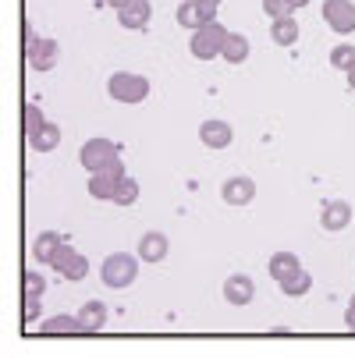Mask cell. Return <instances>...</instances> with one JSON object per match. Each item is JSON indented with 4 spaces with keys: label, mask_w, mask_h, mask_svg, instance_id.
Segmentation results:
<instances>
[{
    "label": "cell",
    "mask_w": 355,
    "mask_h": 358,
    "mask_svg": "<svg viewBox=\"0 0 355 358\" xmlns=\"http://www.w3.org/2000/svg\"><path fill=\"white\" fill-rule=\"evenodd\" d=\"M135 277H139V255H128V252L107 255L104 266H99V280H104V287H111V291L132 287Z\"/></svg>",
    "instance_id": "cell-1"
},
{
    "label": "cell",
    "mask_w": 355,
    "mask_h": 358,
    "mask_svg": "<svg viewBox=\"0 0 355 358\" xmlns=\"http://www.w3.org/2000/svg\"><path fill=\"white\" fill-rule=\"evenodd\" d=\"M107 96L118 99V103H142V99L149 96V78L146 75H135V71H114L107 78Z\"/></svg>",
    "instance_id": "cell-2"
},
{
    "label": "cell",
    "mask_w": 355,
    "mask_h": 358,
    "mask_svg": "<svg viewBox=\"0 0 355 358\" xmlns=\"http://www.w3.org/2000/svg\"><path fill=\"white\" fill-rule=\"evenodd\" d=\"M224 39H228V29H224L221 22H207V25H199V29L192 32L188 50H192L195 61H214V57H221Z\"/></svg>",
    "instance_id": "cell-3"
},
{
    "label": "cell",
    "mask_w": 355,
    "mask_h": 358,
    "mask_svg": "<svg viewBox=\"0 0 355 358\" xmlns=\"http://www.w3.org/2000/svg\"><path fill=\"white\" fill-rule=\"evenodd\" d=\"M121 157V149H118V142H111V138H104V135H96V138H85L82 142V149H78V164L92 174V171H104L111 160H118Z\"/></svg>",
    "instance_id": "cell-4"
},
{
    "label": "cell",
    "mask_w": 355,
    "mask_h": 358,
    "mask_svg": "<svg viewBox=\"0 0 355 358\" xmlns=\"http://www.w3.org/2000/svg\"><path fill=\"white\" fill-rule=\"evenodd\" d=\"M125 178H128V174H125V164H121V157H118V160H111L104 171H92V174H89V195L99 199V202H114L118 185H121Z\"/></svg>",
    "instance_id": "cell-5"
},
{
    "label": "cell",
    "mask_w": 355,
    "mask_h": 358,
    "mask_svg": "<svg viewBox=\"0 0 355 358\" xmlns=\"http://www.w3.org/2000/svg\"><path fill=\"white\" fill-rule=\"evenodd\" d=\"M25 57H29V68L50 71V68H57V61H61V46H57V39H43V36L25 29Z\"/></svg>",
    "instance_id": "cell-6"
},
{
    "label": "cell",
    "mask_w": 355,
    "mask_h": 358,
    "mask_svg": "<svg viewBox=\"0 0 355 358\" xmlns=\"http://www.w3.org/2000/svg\"><path fill=\"white\" fill-rule=\"evenodd\" d=\"M50 266H54L57 277H64V280H85V273H89V259L71 245H61Z\"/></svg>",
    "instance_id": "cell-7"
},
{
    "label": "cell",
    "mask_w": 355,
    "mask_h": 358,
    "mask_svg": "<svg viewBox=\"0 0 355 358\" xmlns=\"http://www.w3.org/2000/svg\"><path fill=\"white\" fill-rule=\"evenodd\" d=\"M323 22L337 36L355 32V0H323Z\"/></svg>",
    "instance_id": "cell-8"
},
{
    "label": "cell",
    "mask_w": 355,
    "mask_h": 358,
    "mask_svg": "<svg viewBox=\"0 0 355 358\" xmlns=\"http://www.w3.org/2000/svg\"><path fill=\"white\" fill-rule=\"evenodd\" d=\"M178 25L195 32L199 25H207V22H217V8L214 4H202V0H181L178 4Z\"/></svg>",
    "instance_id": "cell-9"
},
{
    "label": "cell",
    "mask_w": 355,
    "mask_h": 358,
    "mask_svg": "<svg viewBox=\"0 0 355 358\" xmlns=\"http://www.w3.org/2000/svg\"><path fill=\"white\" fill-rule=\"evenodd\" d=\"M167 252H171V238L164 231H146L139 238V248H135V255L142 263H164Z\"/></svg>",
    "instance_id": "cell-10"
},
{
    "label": "cell",
    "mask_w": 355,
    "mask_h": 358,
    "mask_svg": "<svg viewBox=\"0 0 355 358\" xmlns=\"http://www.w3.org/2000/svg\"><path fill=\"white\" fill-rule=\"evenodd\" d=\"M348 224H351V202H344V199H327L323 210H320V227L330 231V234H337V231H344Z\"/></svg>",
    "instance_id": "cell-11"
},
{
    "label": "cell",
    "mask_w": 355,
    "mask_h": 358,
    "mask_svg": "<svg viewBox=\"0 0 355 358\" xmlns=\"http://www.w3.org/2000/svg\"><path fill=\"white\" fill-rule=\"evenodd\" d=\"M199 142L207 149H228L235 142V128L228 121H221V117H210V121L199 124Z\"/></svg>",
    "instance_id": "cell-12"
},
{
    "label": "cell",
    "mask_w": 355,
    "mask_h": 358,
    "mask_svg": "<svg viewBox=\"0 0 355 358\" xmlns=\"http://www.w3.org/2000/svg\"><path fill=\"white\" fill-rule=\"evenodd\" d=\"M221 199L228 202V206H249L252 199H256V181L238 174V178H228L221 185Z\"/></svg>",
    "instance_id": "cell-13"
},
{
    "label": "cell",
    "mask_w": 355,
    "mask_h": 358,
    "mask_svg": "<svg viewBox=\"0 0 355 358\" xmlns=\"http://www.w3.org/2000/svg\"><path fill=\"white\" fill-rule=\"evenodd\" d=\"M149 18H153V4H149V0H132V4H125L118 11V22L128 32H146L149 29Z\"/></svg>",
    "instance_id": "cell-14"
},
{
    "label": "cell",
    "mask_w": 355,
    "mask_h": 358,
    "mask_svg": "<svg viewBox=\"0 0 355 358\" xmlns=\"http://www.w3.org/2000/svg\"><path fill=\"white\" fill-rule=\"evenodd\" d=\"M252 298H256V284H252V277L235 273V277L224 280V301H228V305L242 309V305H252Z\"/></svg>",
    "instance_id": "cell-15"
},
{
    "label": "cell",
    "mask_w": 355,
    "mask_h": 358,
    "mask_svg": "<svg viewBox=\"0 0 355 358\" xmlns=\"http://www.w3.org/2000/svg\"><path fill=\"white\" fill-rule=\"evenodd\" d=\"M39 337H85L78 316H50L39 323Z\"/></svg>",
    "instance_id": "cell-16"
},
{
    "label": "cell",
    "mask_w": 355,
    "mask_h": 358,
    "mask_svg": "<svg viewBox=\"0 0 355 358\" xmlns=\"http://www.w3.org/2000/svg\"><path fill=\"white\" fill-rule=\"evenodd\" d=\"M75 316H78V323H82L85 337H92V334H99V330L107 327V305L92 298V301H85V305H82V309H78Z\"/></svg>",
    "instance_id": "cell-17"
},
{
    "label": "cell",
    "mask_w": 355,
    "mask_h": 358,
    "mask_svg": "<svg viewBox=\"0 0 355 358\" xmlns=\"http://www.w3.org/2000/svg\"><path fill=\"white\" fill-rule=\"evenodd\" d=\"M61 245H64V238H61L57 231H39V234H36V241H32V259L50 266Z\"/></svg>",
    "instance_id": "cell-18"
},
{
    "label": "cell",
    "mask_w": 355,
    "mask_h": 358,
    "mask_svg": "<svg viewBox=\"0 0 355 358\" xmlns=\"http://www.w3.org/2000/svg\"><path fill=\"white\" fill-rule=\"evenodd\" d=\"M249 54H252V43H249V36H242V32H228L221 57H224L228 64H245V61H249Z\"/></svg>",
    "instance_id": "cell-19"
},
{
    "label": "cell",
    "mask_w": 355,
    "mask_h": 358,
    "mask_svg": "<svg viewBox=\"0 0 355 358\" xmlns=\"http://www.w3.org/2000/svg\"><path fill=\"white\" fill-rule=\"evenodd\" d=\"M277 287H281V291H284L288 298H306V294L313 291V273L298 266L295 273H288V277H281V280H277Z\"/></svg>",
    "instance_id": "cell-20"
},
{
    "label": "cell",
    "mask_w": 355,
    "mask_h": 358,
    "mask_svg": "<svg viewBox=\"0 0 355 358\" xmlns=\"http://www.w3.org/2000/svg\"><path fill=\"white\" fill-rule=\"evenodd\" d=\"M298 36H302V32H298V22H295L291 15L270 22V39H274V46H284V50H288V46L298 43Z\"/></svg>",
    "instance_id": "cell-21"
},
{
    "label": "cell",
    "mask_w": 355,
    "mask_h": 358,
    "mask_svg": "<svg viewBox=\"0 0 355 358\" xmlns=\"http://www.w3.org/2000/svg\"><path fill=\"white\" fill-rule=\"evenodd\" d=\"M298 266H302V263H298V255H295V252H288V248L274 252V255H270V263H267V270H270V277H274V280H281V277L295 273Z\"/></svg>",
    "instance_id": "cell-22"
},
{
    "label": "cell",
    "mask_w": 355,
    "mask_h": 358,
    "mask_svg": "<svg viewBox=\"0 0 355 358\" xmlns=\"http://www.w3.org/2000/svg\"><path fill=\"white\" fill-rule=\"evenodd\" d=\"M29 145H32L36 152H54V149L61 145V128L46 121V124H43V131H39L36 138H29Z\"/></svg>",
    "instance_id": "cell-23"
},
{
    "label": "cell",
    "mask_w": 355,
    "mask_h": 358,
    "mask_svg": "<svg viewBox=\"0 0 355 358\" xmlns=\"http://www.w3.org/2000/svg\"><path fill=\"white\" fill-rule=\"evenodd\" d=\"M330 68L341 71V75L355 71V46H351V43H341V46L330 50Z\"/></svg>",
    "instance_id": "cell-24"
},
{
    "label": "cell",
    "mask_w": 355,
    "mask_h": 358,
    "mask_svg": "<svg viewBox=\"0 0 355 358\" xmlns=\"http://www.w3.org/2000/svg\"><path fill=\"white\" fill-rule=\"evenodd\" d=\"M22 124H25V138H36V135L43 131V124H46V121H43V110H39L36 103H29L25 114H22Z\"/></svg>",
    "instance_id": "cell-25"
},
{
    "label": "cell",
    "mask_w": 355,
    "mask_h": 358,
    "mask_svg": "<svg viewBox=\"0 0 355 358\" xmlns=\"http://www.w3.org/2000/svg\"><path fill=\"white\" fill-rule=\"evenodd\" d=\"M139 181L135 178H125L121 185H118V195H114V202H118V206H135V199H139Z\"/></svg>",
    "instance_id": "cell-26"
},
{
    "label": "cell",
    "mask_w": 355,
    "mask_h": 358,
    "mask_svg": "<svg viewBox=\"0 0 355 358\" xmlns=\"http://www.w3.org/2000/svg\"><path fill=\"white\" fill-rule=\"evenodd\" d=\"M263 11H267L270 22H274V18H288V15H295L291 0H263Z\"/></svg>",
    "instance_id": "cell-27"
},
{
    "label": "cell",
    "mask_w": 355,
    "mask_h": 358,
    "mask_svg": "<svg viewBox=\"0 0 355 358\" xmlns=\"http://www.w3.org/2000/svg\"><path fill=\"white\" fill-rule=\"evenodd\" d=\"M39 320V294H25L22 298V323H36Z\"/></svg>",
    "instance_id": "cell-28"
},
{
    "label": "cell",
    "mask_w": 355,
    "mask_h": 358,
    "mask_svg": "<svg viewBox=\"0 0 355 358\" xmlns=\"http://www.w3.org/2000/svg\"><path fill=\"white\" fill-rule=\"evenodd\" d=\"M43 291H46V280L29 270V273L22 277V294H39V298H43Z\"/></svg>",
    "instance_id": "cell-29"
},
{
    "label": "cell",
    "mask_w": 355,
    "mask_h": 358,
    "mask_svg": "<svg viewBox=\"0 0 355 358\" xmlns=\"http://www.w3.org/2000/svg\"><path fill=\"white\" fill-rule=\"evenodd\" d=\"M344 327H348V334H355V294L348 298V309H344Z\"/></svg>",
    "instance_id": "cell-30"
},
{
    "label": "cell",
    "mask_w": 355,
    "mask_h": 358,
    "mask_svg": "<svg viewBox=\"0 0 355 358\" xmlns=\"http://www.w3.org/2000/svg\"><path fill=\"white\" fill-rule=\"evenodd\" d=\"M107 4H111V8H114V11H121V8H125V4H132V0H107Z\"/></svg>",
    "instance_id": "cell-31"
},
{
    "label": "cell",
    "mask_w": 355,
    "mask_h": 358,
    "mask_svg": "<svg viewBox=\"0 0 355 358\" xmlns=\"http://www.w3.org/2000/svg\"><path fill=\"white\" fill-rule=\"evenodd\" d=\"M309 4H313V0H291V8H295V11H298V8H309Z\"/></svg>",
    "instance_id": "cell-32"
},
{
    "label": "cell",
    "mask_w": 355,
    "mask_h": 358,
    "mask_svg": "<svg viewBox=\"0 0 355 358\" xmlns=\"http://www.w3.org/2000/svg\"><path fill=\"white\" fill-rule=\"evenodd\" d=\"M348 89L355 92V71H348Z\"/></svg>",
    "instance_id": "cell-33"
},
{
    "label": "cell",
    "mask_w": 355,
    "mask_h": 358,
    "mask_svg": "<svg viewBox=\"0 0 355 358\" xmlns=\"http://www.w3.org/2000/svg\"><path fill=\"white\" fill-rule=\"evenodd\" d=\"M202 4H214V8H221V4H224V0H202Z\"/></svg>",
    "instance_id": "cell-34"
}]
</instances>
